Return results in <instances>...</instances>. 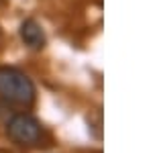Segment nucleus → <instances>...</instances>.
Returning <instances> with one entry per match:
<instances>
[{
	"label": "nucleus",
	"mask_w": 153,
	"mask_h": 153,
	"mask_svg": "<svg viewBox=\"0 0 153 153\" xmlns=\"http://www.w3.org/2000/svg\"><path fill=\"white\" fill-rule=\"evenodd\" d=\"M6 135L21 147H33L43 137V127L33 114L16 112L6 120Z\"/></svg>",
	"instance_id": "obj_2"
},
{
	"label": "nucleus",
	"mask_w": 153,
	"mask_h": 153,
	"mask_svg": "<svg viewBox=\"0 0 153 153\" xmlns=\"http://www.w3.org/2000/svg\"><path fill=\"white\" fill-rule=\"evenodd\" d=\"M19 35H21V41L29 49H33V51H41V49L45 47V43H47L45 31H43V27L37 23L35 19H25L23 23H21Z\"/></svg>",
	"instance_id": "obj_3"
},
{
	"label": "nucleus",
	"mask_w": 153,
	"mask_h": 153,
	"mask_svg": "<svg viewBox=\"0 0 153 153\" xmlns=\"http://www.w3.org/2000/svg\"><path fill=\"white\" fill-rule=\"evenodd\" d=\"M37 98L33 80L16 68H0V100L14 106H31Z\"/></svg>",
	"instance_id": "obj_1"
}]
</instances>
